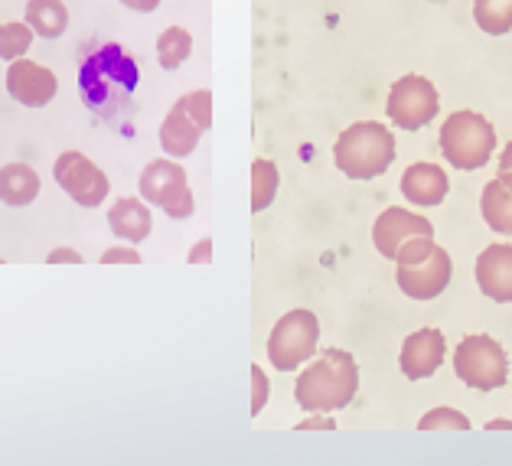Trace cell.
<instances>
[{
    "mask_svg": "<svg viewBox=\"0 0 512 466\" xmlns=\"http://www.w3.org/2000/svg\"><path fill=\"white\" fill-rule=\"evenodd\" d=\"M137 82H141L137 62L118 43L92 49L79 66V92L85 105L105 121H118L124 111H131Z\"/></svg>",
    "mask_w": 512,
    "mask_h": 466,
    "instance_id": "cell-1",
    "label": "cell"
},
{
    "mask_svg": "<svg viewBox=\"0 0 512 466\" xmlns=\"http://www.w3.org/2000/svg\"><path fill=\"white\" fill-rule=\"evenodd\" d=\"M359 392V365L346 349H327L297 379V405L304 411H340Z\"/></svg>",
    "mask_w": 512,
    "mask_h": 466,
    "instance_id": "cell-2",
    "label": "cell"
},
{
    "mask_svg": "<svg viewBox=\"0 0 512 466\" xmlns=\"http://www.w3.org/2000/svg\"><path fill=\"white\" fill-rule=\"evenodd\" d=\"M333 160L349 180H376L395 160V134L379 121H359L340 134Z\"/></svg>",
    "mask_w": 512,
    "mask_h": 466,
    "instance_id": "cell-3",
    "label": "cell"
},
{
    "mask_svg": "<svg viewBox=\"0 0 512 466\" xmlns=\"http://www.w3.org/2000/svg\"><path fill=\"white\" fill-rule=\"evenodd\" d=\"M496 131L477 111H454L441 124V154L457 170H480L490 163Z\"/></svg>",
    "mask_w": 512,
    "mask_h": 466,
    "instance_id": "cell-4",
    "label": "cell"
},
{
    "mask_svg": "<svg viewBox=\"0 0 512 466\" xmlns=\"http://www.w3.org/2000/svg\"><path fill=\"white\" fill-rule=\"evenodd\" d=\"M454 372L467 388L477 392H493V388L506 385L509 379V359L506 349L496 343L493 336H467L464 343L454 349Z\"/></svg>",
    "mask_w": 512,
    "mask_h": 466,
    "instance_id": "cell-5",
    "label": "cell"
},
{
    "mask_svg": "<svg viewBox=\"0 0 512 466\" xmlns=\"http://www.w3.org/2000/svg\"><path fill=\"white\" fill-rule=\"evenodd\" d=\"M320 343V323L317 313L310 310H291L274 323L268 336V359L274 369L291 372L297 365H304Z\"/></svg>",
    "mask_w": 512,
    "mask_h": 466,
    "instance_id": "cell-6",
    "label": "cell"
},
{
    "mask_svg": "<svg viewBox=\"0 0 512 466\" xmlns=\"http://www.w3.org/2000/svg\"><path fill=\"white\" fill-rule=\"evenodd\" d=\"M141 199L157 209H164L170 219L193 216V193L186 186V170L177 160H151L141 173Z\"/></svg>",
    "mask_w": 512,
    "mask_h": 466,
    "instance_id": "cell-7",
    "label": "cell"
},
{
    "mask_svg": "<svg viewBox=\"0 0 512 466\" xmlns=\"http://www.w3.org/2000/svg\"><path fill=\"white\" fill-rule=\"evenodd\" d=\"M389 121L402 131H421L424 124H431L441 111V98H437V88L424 79V75H402L392 88H389Z\"/></svg>",
    "mask_w": 512,
    "mask_h": 466,
    "instance_id": "cell-8",
    "label": "cell"
},
{
    "mask_svg": "<svg viewBox=\"0 0 512 466\" xmlns=\"http://www.w3.org/2000/svg\"><path fill=\"white\" fill-rule=\"evenodd\" d=\"M53 176H56V183L62 186V190H66V196H72L85 209L102 206V199L111 190L108 176L98 170L89 157L79 154V150H66V154H59Z\"/></svg>",
    "mask_w": 512,
    "mask_h": 466,
    "instance_id": "cell-9",
    "label": "cell"
},
{
    "mask_svg": "<svg viewBox=\"0 0 512 466\" xmlns=\"http://www.w3.org/2000/svg\"><path fill=\"white\" fill-rule=\"evenodd\" d=\"M451 274H454L451 255H447L441 245H434L431 255H424L421 261L398 264L395 281L411 300H434V297H441L447 291Z\"/></svg>",
    "mask_w": 512,
    "mask_h": 466,
    "instance_id": "cell-10",
    "label": "cell"
},
{
    "mask_svg": "<svg viewBox=\"0 0 512 466\" xmlns=\"http://www.w3.org/2000/svg\"><path fill=\"white\" fill-rule=\"evenodd\" d=\"M7 92L14 102L27 105V108H43L56 98L59 92V79L53 69L40 66L33 59H14L7 69Z\"/></svg>",
    "mask_w": 512,
    "mask_h": 466,
    "instance_id": "cell-11",
    "label": "cell"
},
{
    "mask_svg": "<svg viewBox=\"0 0 512 466\" xmlns=\"http://www.w3.org/2000/svg\"><path fill=\"white\" fill-rule=\"evenodd\" d=\"M421 235H434V225L424 216H415V212L398 209V206H389L376 219V225H372V242H376L379 255L389 261H395V255L411 238H421Z\"/></svg>",
    "mask_w": 512,
    "mask_h": 466,
    "instance_id": "cell-12",
    "label": "cell"
},
{
    "mask_svg": "<svg viewBox=\"0 0 512 466\" xmlns=\"http://www.w3.org/2000/svg\"><path fill=\"white\" fill-rule=\"evenodd\" d=\"M444 352H447V343H444V333L441 330H415L402 346V372L408 379H431V375L441 369L444 362Z\"/></svg>",
    "mask_w": 512,
    "mask_h": 466,
    "instance_id": "cell-13",
    "label": "cell"
},
{
    "mask_svg": "<svg viewBox=\"0 0 512 466\" xmlns=\"http://www.w3.org/2000/svg\"><path fill=\"white\" fill-rule=\"evenodd\" d=\"M477 284L496 304H512V245H490L477 258Z\"/></svg>",
    "mask_w": 512,
    "mask_h": 466,
    "instance_id": "cell-14",
    "label": "cell"
},
{
    "mask_svg": "<svg viewBox=\"0 0 512 466\" xmlns=\"http://www.w3.org/2000/svg\"><path fill=\"white\" fill-rule=\"evenodd\" d=\"M447 190H451V180L437 163H411L402 176V193L415 206H441Z\"/></svg>",
    "mask_w": 512,
    "mask_h": 466,
    "instance_id": "cell-15",
    "label": "cell"
},
{
    "mask_svg": "<svg viewBox=\"0 0 512 466\" xmlns=\"http://www.w3.org/2000/svg\"><path fill=\"white\" fill-rule=\"evenodd\" d=\"M108 225H111V232L121 238V242L137 245V242H144V238L151 235L154 219H151V209H147L144 199L124 196L108 209Z\"/></svg>",
    "mask_w": 512,
    "mask_h": 466,
    "instance_id": "cell-16",
    "label": "cell"
},
{
    "mask_svg": "<svg viewBox=\"0 0 512 466\" xmlns=\"http://www.w3.org/2000/svg\"><path fill=\"white\" fill-rule=\"evenodd\" d=\"M480 209H483L486 225H490L496 235H512V173L509 170H499L496 180L483 186Z\"/></svg>",
    "mask_w": 512,
    "mask_h": 466,
    "instance_id": "cell-17",
    "label": "cell"
},
{
    "mask_svg": "<svg viewBox=\"0 0 512 466\" xmlns=\"http://www.w3.org/2000/svg\"><path fill=\"white\" fill-rule=\"evenodd\" d=\"M199 137H203V128H199L180 105H173L164 124H160V147H164L170 157H190L199 144Z\"/></svg>",
    "mask_w": 512,
    "mask_h": 466,
    "instance_id": "cell-18",
    "label": "cell"
},
{
    "mask_svg": "<svg viewBox=\"0 0 512 466\" xmlns=\"http://www.w3.org/2000/svg\"><path fill=\"white\" fill-rule=\"evenodd\" d=\"M40 196V173L30 163H7L0 167V199L7 206L23 209Z\"/></svg>",
    "mask_w": 512,
    "mask_h": 466,
    "instance_id": "cell-19",
    "label": "cell"
},
{
    "mask_svg": "<svg viewBox=\"0 0 512 466\" xmlns=\"http://www.w3.org/2000/svg\"><path fill=\"white\" fill-rule=\"evenodd\" d=\"M27 23L43 40H59L69 30V10L62 0H27Z\"/></svg>",
    "mask_w": 512,
    "mask_h": 466,
    "instance_id": "cell-20",
    "label": "cell"
},
{
    "mask_svg": "<svg viewBox=\"0 0 512 466\" xmlns=\"http://www.w3.org/2000/svg\"><path fill=\"white\" fill-rule=\"evenodd\" d=\"M278 183H281V176H278V167H274V160L255 157V163H252V212L255 216L274 203V196H278Z\"/></svg>",
    "mask_w": 512,
    "mask_h": 466,
    "instance_id": "cell-21",
    "label": "cell"
},
{
    "mask_svg": "<svg viewBox=\"0 0 512 466\" xmlns=\"http://www.w3.org/2000/svg\"><path fill=\"white\" fill-rule=\"evenodd\" d=\"M473 20L490 36H503L512 30V0H473Z\"/></svg>",
    "mask_w": 512,
    "mask_h": 466,
    "instance_id": "cell-22",
    "label": "cell"
},
{
    "mask_svg": "<svg viewBox=\"0 0 512 466\" xmlns=\"http://www.w3.org/2000/svg\"><path fill=\"white\" fill-rule=\"evenodd\" d=\"M193 53V36L183 27H167L157 36V59L164 69H180Z\"/></svg>",
    "mask_w": 512,
    "mask_h": 466,
    "instance_id": "cell-23",
    "label": "cell"
},
{
    "mask_svg": "<svg viewBox=\"0 0 512 466\" xmlns=\"http://www.w3.org/2000/svg\"><path fill=\"white\" fill-rule=\"evenodd\" d=\"M33 36L36 33L30 23H4V27H0V59H7V62L23 59L30 53Z\"/></svg>",
    "mask_w": 512,
    "mask_h": 466,
    "instance_id": "cell-24",
    "label": "cell"
},
{
    "mask_svg": "<svg viewBox=\"0 0 512 466\" xmlns=\"http://www.w3.org/2000/svg\"><path fill=\"white\" fill-rule=\"evenodd\" d=\"M177 105H180V108L186 111V115H190L203 131L212 128V92H209V88H196V92H186Z\"/></svg>",
    "mask_w": 512,
    "mask_h": 466,
    "instance_id": "cell-25",
    "label": "cell"
},
{
    "mask_svg": "<svg viewBox=\"0 0 512 466\" xmlns=\"http://www.w3.org/2000/svg\"><path fill=\"white\" fill-rule=\"evenodd\" d=\"M421 431H437V427H454V431H470V418L454 408H434L418 421Z\"/></svg>",
    "mask_w": 512,
    "mask_h": 466,
    "instance_id": "cell-26",
    "label": "cell"
},
{
    "mask_svg": "<svg viewBox=\"0 0 512 466\" xmlns=\"http://www.w3.org/2000/svg\"><path fill=\"white\" fill-rule=\"evenodd\" d=\"M265 405H268V375H265V369L252 365V414L255 418Z\"/></svg>",
    "mask_w": 512,
    "mask_h": 466,
    "instance_id": "cell-27",
    "label": "cell"
},
{
    "mask_svg": "<svg viewBox=\"0 0 512 466\" xmlns=\"http://www.w3.org/2000/svg\"><path fill=\"white\" fill-rule=\"evenodd\" d=\"M102 264H141V255L131 245H118L102 251Z\"/></svg>",
    "mask_w": 512,
    "mask_h": 466,
    "instance_id": "cell-28",
    "label": "cell"
},
{
    "mask_svg": "<svg viewBox=\"0 0 512 466\" xmlns=\"http://www.w3.org/2000/svg\"><path fill=\"white\" fill-rule=\"evenodd\" d=\"M46 261H49V264H79L82 255H79L76 248H53V251L46 255Z\"/></svg>",
    "mask_w": 512,
    "mask_h": 466,
    "instance_id": "cell-29",
    "label": "cell"
},
{
    "mask_svg": "<svg viewBox=\"0 0 512 466\" xmlns=\"http://www.w3.org/2000/svg\"><path fill=\"white\" fill-rule=\"evenodd\" d=\"M212 258V242H209V238H199V242L190 248V255H186V261H190V264H206Z\"/></svg>",
    "mask_w": 512,
    "mask_h": 466,
    "instance_id": "cell-30",
    "label": "cell"
},
{
    "mask_svg": "<svg viewBox=\"0 0 512 466\" xmlns=\"http://www.w3.org/2000/svg\"><path fill=\"white\" fill-rule=\"evenodd\" d=\"M128 10H137V14H154V10L160 7V0H121Z\"/></svg>",
    "mask_w": 512,
    "mask_h": 466,
    "instance_id": "cell-31",
    "label": "cell"
},
{
    "mask_svg": "<svg viewBox=\"0 0 512 466\" xmlns=\"http://www.w3.org/2000/svg\"><path fill=\"white\" fill-rule=\"evenodd\" d=\"M499 170H509L512 173V141L503 147V154H499Z\"/></svg>",
    "mask_w": 512,
    "mask_h": 466,
    "instance_id": "cell-32",
    "label": "cell"
},
{
    "mask_svg": "<svg viewBox=\"0 0 512 466\" xmlns=\"http://www.w3.org/2000/svg\"><path fill=\"white\" fill-rule=\"evenodd\" d=\"M310 427H330V431H333L336 421H314V418H310V421H301V424H297V431H310Z\"/></svg>",
    "mask_w": 512,
    "mask_h": 466,
    "instance_id": "cell-33",
    "label": "cell"
},
{
    "mask_svg": "<svg viewBox=\"0 0 512 466\" xmlns=\"http://www.w3.org/2000/svg\"><path fill=\"white\" fill-rule=\"evenodd\" d=\"M493 427H496V431H509V421H490V424H486V431H493Z\"/></svg>",
    "mask_w": 512,
    "mask_h": 466,
    "instance_id": "cell-34",
    "label": "cell"
}]
</instances>
